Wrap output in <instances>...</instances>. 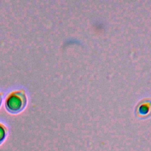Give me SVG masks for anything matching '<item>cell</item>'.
Here are the masks:
<instances>
[{
	"label": "cell",
	"instance_id": "6da1fadb",
	"mask_svg": "<svg viewBox=\"0 0 151 151\" xmlns=\"http://www.w3.org/2000/svg\"><path fill=\"white\" fill-rule=\"evenodd\" d=\"M27 98L24 90L21 89L12 91L8 95L5 99L6 110L12 114H17L25 107Z\"/></svg>",
	"mask_w": 151,
	"mask_h": 151
},
{
	"label": "cell",
	"instance_id": "7a4b0ae2",
	"mask_svg": "<svg viewBox=\"0 0 151 151\" xmlns=\"http://www.w3.org/2000/svg\"><path fill=\"white\" fill-rule=\"evenodd\" d=\"M7 133L8 129L6 127L0 123V144H1L5 139Z\"/></svg>",
	"mask_w": 151,
	"mask_h": 151
},
{
	"label": "cell",
	"instance_id": "3957f363",
	"mask_svg": "<svg viewBox=\"0 0 151 151\" xmlns=\"http://www.w3.org/2000/svg\"><path fill=\"white\" fill-rule=\"evenodd\" d=\"M2 93H0V106L2 103Z\"/></svg>",
	"mask_w": 151,
	"mask_h": 151
}]
</instances>
